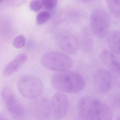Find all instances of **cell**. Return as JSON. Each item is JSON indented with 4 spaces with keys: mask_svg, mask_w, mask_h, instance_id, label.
<instances>
[{
    "mask_svg": "<svg viewBox=\"0 0 120 120\" xmlns=\"http://www.w3.org/2000/svg\"><path fill=\"white\" fill-rule=\"evenodd\" d=\"M51 83L55 89L68 94L80 92L86 86L85 80L80 74L68 71L54 74L51 78Z\"/></svg>",
    "mask_w": 120,
    "mask_h": 120,
    "instance_id": "cell-1",
    "label": "cell"
},
{
    "mask_svg": "<svg viewBox=\"0 0 120 120\" xmlns=\"http://www.w3.org/2000/svg\"><path fill=\"white\" fill-rule=\"evenodd\" d=\"M78 109L81 116L87 120H113L111 111L106 105L93 98L81 99Z\"/></svg>",
    "mask_w": 120,
    "mask_h": 120,
    "instance_id": "cell-2",
    "label": "cell"
},
{
    "mask_svg": "<svg viewBox=\"0 0 120 120\" xmlns=\"http://www.w3.org/2000/svg\"><path fill=\"white\" fill-rule=\"evenodd\" d=\"M41 61L46 68L59 72L66 71L73 65V61L68 56L57 51L45 52L41 57Z\"/></svg>",
    "mask_w": 120,
    "mask_h": 120,
    "instance_id": "cell-3",
    "label": "cell"
},
{
    "mask_svg": "<svg viewBox=\"0 0 120 120\" xmlns=\"http://www.w3.org/2000/svg\"><path fill=\"white\" fill-rule=\"evenodd\" d=\"M17 85L20 94L27 99H36L42 94L44 90L42 81L32 76H22L18 80Z\"/></svg>",
    "mask_w": 120,
    "mask_h": 120,
    "instance_id": "cell-4",
    "label": "cell"
},
{
    "mask_svg": "<svg viewBox=\"0 0 120 120\" xmlns=\"http://www.w3.org/2000/svg\"><path fill=\"white\" fill-rule=\"evenodd\" d=\"M110 23L108 14L105 10L97 9L92 12L90 18V28L99 38H103L108 35Z\"/></svg>",
    "mask_w": 120,
    "mask_h": 120,
    "instance_id": "cell-5",
    "label": "cell"
},
{
    "mask_svg": "<svg viewBox=\"0 0 120 120\" xmlns=\"http://www.w3.org/2000/svg\"><path fill=\"white\" fill-rule=\"evenodd\" d=\"M2 96L7 109L12 116L18 118L24 116V109L11 88L8 87L4 88L2 90Z\"/></svg>",
    "mask_w": 120,
    "mask_h": 120,
    "instance_id": "cell-6",
    "label": "cell"
},
{
    "mask_svg": "<svg viewBox=\"0 0 120 120\" xmlns=\"http://www.w3.org/2000/svg\"><path fill=\"white\" fill-rule=\"evenodd\" d=\"M55 39L59 47L66 53L73 54L78 51V40L70 32L66 31H60L56 35Z\"/></svg>",
    "mask_w": 120,
    "mask_h": 120,
    "instance_id": "cell-7",
    "label": "cell"
},
{
    "mask_svg": "<svg viewBox=\"0 0 120 120\" xmlns=\"http://www.w3.org/2000/svg\"><path fill=\"white\" fill-rule=\"evenodd\" d=\"M52 113L58 119L64 118L69 109V101L66 96L62 93L55 94L51 101Z\"/></svg>",
    "mask_w": 120,
    "mask_h": 120,
    "instance_id": "cell-8",
    "label": "cell"
},
{
    "mask_svg": "<svg viewBox=\"0 0 120 120\" xmlns=\"http://www.w3.org/2000/svg\"><path fill=\"white\" fill-rule=\"evenodd\" d=\"M94 81L96 89L100 94H107L111 90L112 81L111 74L104 69L101 68L97 70Z\"/></svg>",
    "mask_w": 120,
    "mask_h": 120,
    "instance_id": "cell-9",
    "label": "cell"
},
{
    "mask_svg": "<svg viewBox=\"0 0 120 120\" xmlns=\"http://www.w3.org/2000/svg\"><path fill=\"white\" fill-rule=\"evenodd\" d=\"M34 106V114L41 120L47 119L52 113L51 101L46 98L38 100Z\"/></svg>",
    "mask_w": 120,
    "mask_h": 120,
    "instance_id": "cell-10",
    "label": "cell"
},
{
    "mask_svg": "<svg viewBox=\"0 0 120 120\" xmlns=\"http://www.w3.org/2000/svg\"><path fill=\"white\" fill-rule=\"evenodd\" d=\"M100 57L104 64L109 70L119 75L120 63L118 59L111 51L104 50L100 53Z\"/></svg>",
    "mask_w": 120,
    "mask_h": 120,
    "instance_id": "cell-11",
    "label": "cell"
},
{
    "mask_svg": "<svg viewBox=\"0 0 120 120\" xmlns=\"http://www.w3.org/2000/svg\"><path fill=\"white\" fill-rule=\"evenodd\" d=\"M27 60V56L24 54L17 55L15 58L6 64L3 71V75L8 76L18 71Z\"/></svg>",
    "mask_w": 120,
    "mask_h": 120,
    "instance_id": "cell-12",
    "label": "cell"
},
{
    "mask_svg": "<svg viewBox=\"0 0 120 120\" xmlns=\"http://www.w3.org/2000/svg\"><path fill=\"white\" fill-rule=\"evenodd\" d=\"M120 36L119 31L115 30L109 34L107 40L110 49L119 55L120 54Z\"/></svg>",
    "mask_w": 120,
    "mask_h": 120,
    "instance_id": "cell-13",
    "label": "cell"
},
{
    "mask_svg": "<svg viewBox=\"0 0 120 120\" xmlns=\"http://www.w3.org/2000/svg\"><path fill=\"white\" fill-rule=\"evenodd\" d=\"M106 4L109 11L114 17L120 18V0H108Z\"/></svg>",
    "mask_w": 120,
    "mask_h": 120,
    "instance_id": "cell-14",
    "label": "cell"
},
{
    "mask_svg": "<svg viewBox=\"0 0 120 120\" xmlns=\"http://www.w3.org/2000/svg\"><path fill=\"white\" fill-rule=\"evenodd\" d=\"M51 15L49 12L43 11L38 13L36 17V23L38 25H43L50 19Z\"/></svg>",
    "mask_w": 120,
    "mask_h": 120,
    "instance_id": "cell-15",
    "label": "cell"
},
{
    "mask_svg": "<svg viewBox=\"0 0 120 120\" xmlns=\"http://www.w3.org/2000/svg\"><path fill=\"white\" fill-rule=\"evenodd\" d=\"M26 44V38L23 35L17 36L13 41V45L17 49H20L23 47Z\"/></svg>",
    "mask_w": 120,
    "mask_h": 120,
    "instance_id": "cell-16",
    "label": "cell"
},
{
    "mask_svg": "<svg viewBox=\"0 0 120 120\" xmlns=\"http://www.w3.org/2000/svg\"><path fill=\"white\" fill-rule=\"evenodd\" d=\"M29 6L31 9L35 12L39 11L43 7L42 1L41 0H32Z\"/></svg>",
    "mask_w": 120,
    "mask_h": 120,
    "instance_id": "cell-17",
    "label": "cell"
},
{
    "mask_svg": "<svg viewBox=\"0 0 120 120\" xmlns=\"http://www.w3.org/2000/svg\"><path fill=\"white\" fill-rule=\"evenodd\" d=\"M43 7L47 10L52 9L57 4V2L56 0H42Z\"/></svg>",
    "mask_w": 120,
    "mask_h": 120,
    "instance_id": "cell-18",
    "label": "cell"
},
{
    "mask_svg": "<svg viewBox=\"0 0 120 120\" xmlns=\"http://www.w3.org/2000/svg\"><path fill=\"white\" fill-rule=\"evenodd\" d=\"M0 120H7L5 118L3 117V116H0Z\"/></svg>",
    "mask_w": 120,
    "mask_h": 120,
    "instance_id": "cell-19",
    "label": "cell"
},
{
    "mask_svg": "<svg viewBox=\"0 0 120 120\" xmlns=\"http://www.w3.org/2000/svg\"><path fill=\"white\" fill-rule=\"evenodd\" d=\"M3 0H0V3L2 2H3Z\"/></svg>",
    "mask_w": 120,
    "mask_h": 120,
    "instance_id": "cell-20",
    "label": "cell"
}]
</instances>
